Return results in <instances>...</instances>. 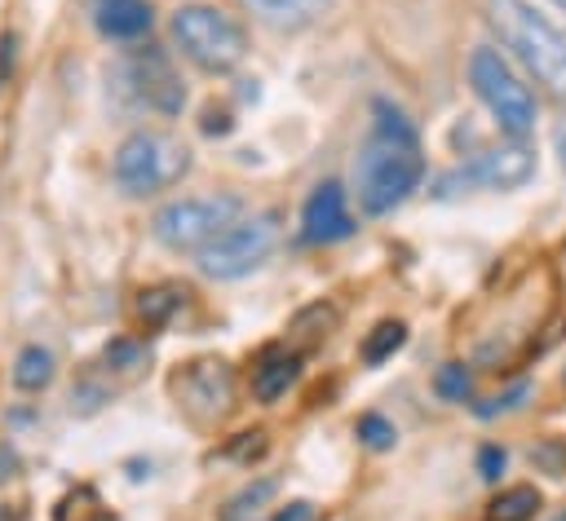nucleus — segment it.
Returning <instances> with one entry per match:
<instances>
[{
    "mask_svg": "<svg viewBox=\"0 0 566 521\" xmlns=\"http://www.w3.org/2000/svg\"><path fill=\"white\" fill-rule=\"evenodd\" d=\"M371 132L354 159V185H358V208L367 216H385L398 203H407L420 181H424V155L416 124L385 97L371 102Z\"/></svg>",
    "mask_w": 566,
    "mask_h": 521,
    "instance_id": "obj_1",
    "label": "nucleus"
},
{
    "mask_svg": "<svg viewBox=\"0 0 566 521\" xmlns=\"http://www.w3.org/2000/svg\"><path fill=\"white\" fill-rule=\"evenodd\" d=\"M491 26L526 62V71L548 84V93L566 97V26H557L531 0H491Z\"/></svg>",
    "mask_w": 566,
    "mask_h": 521,
    "instance_id": "obj_2",
    "label": "nucleus"
},
{
    "mask_svg": "<svg viewBox=\"0 0 566 521\" xmlns=\"http://www.w3.org/2000/svg\"><path fill=\"white\" fill-rule=\"evenodd\" d=\"M168 26H172L177 49H181L199 71L226 75V71H234V66L248 57V31H243L226 9H217V4H203V0L177 4Z\"/></svg>",
    "mask_w": 566,
    "mask_h": 521,
    "instance_id": "obj_3",
    "label": "nucleus"
},
{
    "mask_svg": "<svg viewBox=\"0 0 566 521\" xmlns=\"http://www.w3.org/2000/svg\"><path fill=\"white\" fill-rule=\"evenodd\" d=\"M190 168V150L168 137V132H150V128H137L119 141L115 159H111V177L124 194L133 199H146V194H159L168 185H177Z\"/></svg>",
    "mask_w": 566,
    "mask_h": 521,
    "instance_id": "obj_4",
    "label": "nucleus"
},
{
    "mask_svg": "<svg viewBox=\"0 0 566 521\" xmlns=\"http://www.w3.org/2000/svg\"><path fill=\"white\" fill-rule=\"evenodd\" d=\"M234 221H243V199L239 194H190V199L164 203L150 216V234L172 252H203Z\"/></svg>",
    "mask_w": 566,
    "mask_h": 521,
    "instance_id": "obj_5",
    "label": "nucleus"
},
{
    "mask_svg": "<svg viewBox=\"0 0 566 521\" xmlns=\"http://www.w3.org/2000/svg\"><path fill=\"white\" fill-rule=\"evenodd\" d=\"M469 84H473L478 102L491 110V119L500 124V132H509L513 141H522L535 128V97L517 79V71L504 62L500 49L478 44L469 53Z\"/></svg>",
    "mask_w": 566,
    "mask_h": 521,
    "instance_id": "obj_6",
    "label": "nucleus"
},
{
    "mask_svg": "<svg viewBox=\"0 0 566 521\" xmlns=\"http://www.w3.org/2000/svg\"><path fill=\"white\" fill-rule=\"evenodd\" d=\"M279 243V216L274 212H256V216H243V221H234L221 238H212L203 252H195L199 260V274L203 278H217V283H226V278H243V274H252L265 256H270V247Z\"/></svg>",
    "mask_w": 566,
    "mask_h": 521,
    "instance_id": "obj_7",
    "label": "nucleus"
},
{
    "mask_svg": "<svg viewBox=\"0 0 566 521\" xmlns=\"http://www.w3.org/2000/svg\"><path fill=\"white\" fill-rule=\"evenodd\" d=\"M115 79H119V88H124L137 106H146V110H155V115H181V106H186V84H181L177 66L168 62V53L155 49V44L133 49V53L115 66Z\"/></svg>",
    "mask_w": 566,
    "mask_h": 521,
    "instance_id": "obj_8",
    "label": "nucleus"
},
{
    "mask_svg": "<svg viewBox=\"0 0 566 521\" xmlns=\"http://www.w3.org/2000/svg\"><path fill=\"white\" fill-rule=\"evenodd\" d=\"M535 177V150L526 141H504L495 150L473 155L469 163H460L455 172L438 177V194H455L464 185H482V190H517Z\"/></svg>",
    "mask_w": 566,
    "mask_h": 521,
    "instance_id": "obj_9",
    "label": "nucleus"
},
{
    "mask_svg": "<svg viewBox=\"0 0 566 521\" xmlns=\"http://www.w3.org/2000/svg\"><path fill=\"white\" fill-rule=\"evenodd\" d=\"M354 234V216L345 208L340 181H318L301 208V243H340Z\"/></svg>",
    "mask_w": 566,
    "mask_h": 521,
    "instance_id": "obj_10",
    "label": "nucleus"
},
{
    "mask_svg": "<svg viewBox=\"0 0 566 521\" xmlns=\"http://www.w3.org/2000/svg\"><path fill=\"white\" fill-rule=\"evenodd\" d=\"M177 397L195 411V415H221L234 397V375H230V362L221 358H199L190 366H181L177 375Z\"/></svg>",
    "mask_w": 566,
    "mask_h": 521,
    "instance_id": "obj_11",
    "label": "nucleus"
},
{
    "mask_svg": "<svg viewBox=\"0 0 566 521\" xmlns=\"http://www.w3.org/2000/svg\"><path fill=\"white\" fill-rule=\"evenodd\" d=\"M256 22L274 26V31H305L314 22H323L332 13L336 0H239Z\"/></svg>",
    "mask_w": 566,
    "mask_h": 521,
    "instance_id": "obj_12",
    "label": "nucleus"
},
{
    "mask_svg": "<svg viewBox=\"0 0 566 521\" xmlns=\"http://www.w3.org/2000/svg\"><path fill=\"white\" fill-rule=\"evenodd\" d=\"M296 380H301V353H292L283 344H270L252 366V397L256 402H279Z\"/></svg>",
    "mask_w": 566,
    "mask_h": 521,
    "instance_id": "obj_13",
    "label": "nucleus"
},
{
    "mask_svg": "<svg viewBox=\"0 0 566 521\" xmlns=\"http://www.w3.org/2000/svg\"><path fill=\"white\" fill-rule=\"evenodd\" d=\"M150 18L146 0H93V22L106 40H137L150 31Z\"/></svg>",
    "mask_w": 566,
    "mask_h": 521,
    "instance_id": "obj_14",
    "label": "nucleus"
},
{
    "mask_svg": "<svg viewBox=\"0 0 566 521\" xmlns=\"http://www.w3.org/2000/svg\"><path fill=\"white\" fill-rule=\"evenodd\" d=\"M539 508H544V495L531 481H517V486H504L486 503V521H535Z\"/></svg>",
    "mask_w": 566,
    "mask_h": 521,
    "instance_id": "obj_15",
    "label": "nucleus"
},
{
    "mask_svg": "<svg viewBox=\"0 0 566 521\" xmlns=\"http://www.w3.org/2000/svg\"><path fill=\"white\" fill-rule=\"evenodd\" d=\"M274 495H279V477H256V481H248L243 490H234V495L221 503L217 521H252Z\"/></svg>",
    "mask_w": 566,
    "mask_h": 521,
    "instance_id": "obj_16",
    "label": "nucleus"
},
{
    "mask_svg": "<svg viewBox=\"0 0 566 521\" xmlns=\"http://www.w3.org/2000/svg\"><path fill=\"white\" fill-rule=\"evenodd\" d=\"M407 344V322L402 318H385V322H376L367 336H363V362L367 366H380V362H389L398 349Z\"/></svg>",
    "mask_w": 566,
    "mask_h": 521,
    "instance_id": "obj_17",
    "label": "nucleus"
},
{
    "mask_svg": "<svg viewBox=\"0 0 566 521\" xmlns=\"http://www.w3.org/2000/svg\"><path fill=\"white\" fill-rule=\"evenodd\" d=\"M49 380H53V353L44 344H27L13 358V384L22 393H40V389H49Z\"/></svg>",
    "mask_w": 566,
    "mask_h": 521,
    "instance_id": "obj_18",
    "label": "nucleus"
},
{
    "mask_svg": "<svg viewBox=\"0 0 566 521\" xmlns=\"http://www.w3.org/2000/svg\"><path fill=\"white\" fill-rule=\"evenodd\" d=\"M181 296H186V291H177V287H150V291H142V300H137L142 322H150V327L168 322V318L181 309Z\"/></svg>",
    "mask_w": 566,
    "mask_h": 521,
    "instance_id": "obj_19",
    "label": "nucleus"
},
{
    "mask_svg": "<svg viewBox=\"0 0 566 521\" xmlns=\"http://www.w3.org/2000/svg\"><path fill=\"white\" fill-rule=\"evenodd\" d=\"M433 393H438L442 402H469V393H473V371H469L464 362H442L438 375H433Z\"/></svg>",
    "mask_w": 566,
    "mask_h": 521,
    "instance_id": "obj_20",
    "label": "nucleus"
},
{
    "mask_svg": "<svg viewBox=\"0 0 566 521\" xmlns=\"http://www.w3.org/2000/svg\"><path fill=\"white\" fill-rule=\"evenodd\" d=\"M354 437H358L367 450H389V446L398 442V428H394L385 415L367 411V415H358V424H354Z\"/></svg>",
    "mask_w": 566,
    "mask_h": 521,
    "instance_id": "obj_21",
    "label": "nucleus"
},
{
    "mask_svg": "<svg viewBox=\"0 0 566 521\" xmlns=\"http://www.w3.org/2000/svg\"><path fill=\"white\" fill-rule=\"evenodd\" d=\"M531 468L548 472V477H566V437H544L531 446Z\"/></svg>",
    "mask_w": 566,
    "mask_h": 521,
    "instance_id": "obj_22",
    "label": "nucleus"
},
{
    "mask_svg": "<svg viewBox=\"0 0 566 521\" xmlns=\"http://www.w3.org/2000/svg\"><path fill=\"white\" fill-rule=\"evenodd\" d=\"M526 397H531V389H526V384H513L509 393H500V397H491V402H482V406H478V415H482V419H491V415H504V411H517V406H522Z\"/></svg>",
    "mask_w": 566,
    "mask_h": 521,
    "instance_id": "obj_23",
    "label": "nucleus"
},
{
    "mask_svg": "<svg viewBox=\"0 0 566 521\" xmlns=\"http://www.w3.org/2000/svg\"><path fill=\"white\" fill-rule=\"evenodd\" d=\"M504 464H509L504 446H482V450H478V477H482V481H495V477L504 472Z\"/></svg>",
    "mask_w": 566,
    "mask_h": 521,
    "instance_id": "obj_24",
    "label": "nucleus"
},
{
    "mask_svg": "<svg viewBox=\"0 0 566 521\" xmlns=\"http://www.w3.org/2000/svg\"><path fill=\"white\" fill-rule=\"evenodd\" d=\"M261 450H265V433H261V428L239 433V442H234V446H226V455H230V459H252V455H261Z\"/></svg>",
    "mask_w": 566,
    "mask_h": 521,
    "instance_id": "obj_25",
    "label": "nucleus"
},
{
    "mask_svg": "<svg viewBox=\"0 0 566 521\" xmlns=\"http://www.w3.org/2000/svg\"><path fill=\"white\" fill-rule=\"evenodd\" d=\"M137 358H142V349H137L133 340H115V344H106V362H115V366H137Z\"/></svg>",
    "mask_w": 566,
    "mask_h": 521,
    "instance_id": "obj_26",
    "label": "nucleus"
},
{
    "mask_svg": "<svg viewBox=\"0 0 566 521\" xmlns=\"http://www.w3.org/2000/svg\"><path fill=\"white\" fill-rule=\"evenodd\" d=\"M314 517H318V508L310 499H296V503H287V508L274 512V521H314Z\"/></svg>",
    "mask_w": 566,
    "mask_h": 521,
    "instance_id": "obj_27",
    "label": "nucleus"
},
{
    "mask_svg": "<svg viewBox=\"0 0 566 521\" xmlns=\"http://www.w3.org/2000/svg\"><path fill=\"white\" fill-rule=\"evenodd\" d=\"M230 128H234V119H230L226 110H208V115H203V132H208V137H226Z\"/></svg>",
    "mask_w": 566,
    "mask_h": 521,
    "instance_id": "obj_28",
    "label": "nucleus"
},
{
    "mask_svg": "<svg viewBox=\"0 0 566 521\" xmlns=\"http://www.w3.org/2000/svg\"><path fill=\"white\" fill-rule=\"evenodd\" d=\"M13 49H18V35H0V79H4L9 66H13Z\"/></svg>",
    "mask_w": 566,
    "mask_h": 521,
    "instance_id": "obj_29",
    "label": "nucleus"
},
{
    "mask_svg": "<svg viewBox=\"0 0 566 521\" xmlns=\"http://www.w3.org/2000/svg\"><path fill=\"white\" fill-rule=\"evenodd\" d=\"M13 468H18L13 450H9V446H0V481H9V477H13Z\"/></svg>",
    "mask_w": 566,
    "mask_h": 521,
    "instance_id": "obj_30",
    "label": "nucleus"
},
{
    "mask_svg": "<svg viewBox=\"0 0 566 521\" xmlns=\"http://www.w3.org/2000/svg\"><path fill=\"white\" fill-rule=\"evenodd\" d=\"M557 155H562V159H566V128H562V132H557Z\"/></svg>",
    "mask_w": 566,
    "mask_h": 521,
    "instance_id": "obj_31",
    "label": "nucleus"
},
{
    "mask_svg": "<svg viewBox=\"0 0 566 521\" xmlns=\"http://www.w3.org/2000/svg\"><path fill=\"white\" fill-rule=\"evenodd\" d=\"M562 521H566V517H562Z\"/></svg>",
    "mask_w": 566,
    "mask_h": 521,
    "instance_id": "obj_32",
    "label": "nucleus"
},
{
    "mask_svg": "<svg viewBox=\"0 0 566 521\" xmlns=\"http://www.w3.org/2000/svg\"><path fill=\"white\" fill-rule=\"evenodd\" d=\"M562 4H566V0H562Z\"/></svg>",
    "mask_w": 566,
    "mask_h": 521,
    "instance_id": "obj_33",
    "label": "nucleus"
}]
</instances>
